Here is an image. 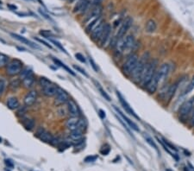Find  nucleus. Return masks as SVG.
<instances>
[{
    "mask_svg": "<svg viewBox=\"0 0 194 171\" xmlns=\"http://www.w3.org/2000/svg\"><path fill=\"white\" fill-rule=\"evenodd\" d=\"M73 67H74V69H76V70H78V71H79V73H81V74H84L85 76H86V77L88 76V75H87V74L85 73V70H83L81 67H78V66H75V65L73 66Z\"/></svg>",
    "mask_w": 194,
    "mask_h": 171,
    "instance_id": "nucleus-47",
    "label": "nucleus"
},
{
    "mask_svg": "<svg viewBox=\"0 0 194 171\" xmlns=\"http://www.w3.org/2000/svg\"><path fill=\"white\" fill-rule=\"evenodd\" d=\"M148 57L146 56V53L144 55L141 57V59H139L138 62L136 64V66L135 67V69L133 70V72L131 74L132 80H134V82L136 84H140L141 83V80H142V73L144 71L145 66L148 63Z\"/></svg>",
    "mask_w": 194,
    "mask_h": 171,
    "instance_id": "nucleus-2",
    "label": "nucleus"
},
{
    "mask_svg": "<svg viewBox=\"0 0 194 171\" xmlns=\"http://www.w3.org/2000/svg\"><path fill=\"white\" fill-rule=\"evenodd\" d=\"M61 143V141H60V139L58 138H53V140H52V142H51V144H53V145H59Z\"/></svg>",
    "mask_w": 194,
    "mask_h": 171,
    "instance_id": "nucleus-49",
    "label": "nucleus"
},
{
    "mask_svg": "<svg viewBox=\"0 0 194 171\" xmlns=\"http://www.w3.org/2000/svg\"><path fill=\"white\" fill-rule=\"evenodd\" d=\"M103 22H104V21H103V19H102V17H99V18H96V19L92 20V21H91V22H89L88 24L86 25V28H85L86 32L92 33L95 29L98 27L99 25H100Z\"/></svg>",
    "mask_w": 194,
    "mask_h": 171,
    "instance_id": "nucleus-21",
    "label": "nucleus"
},
{
    "mask_svg": "<svg viewBox=\"0 0 194 171\" xmlns=\"http://www.w3.org/2000/svg\"><path fill=\"white\" fill-rule=\"evenodd\" d=\"M34 82H35V76H34L33 73L30 74L27 77L24 78L22 80V86L25 88H31L33 87Z\"/></svg>",
    "mask_w": 194,
    "mask_h": 171,
    "instance_id": "nucleus-24",
    "label": "nucleus"
},
{
    "mask_svg": "<svg viewBox=\"0 0 194 171\" xmlns=\"http://www.w3.org/2000/svg\"><path fill=\"white\" fill-rule=\"evenodd\" d=\"M138 56L136 54H130L127 57L126 61H124V63L122 66V73L130 77L131 74L135 69V67L136 66L137 62H138Z\"/></svg>",
    "mask_w": 194,
    "mask_h": 171,
    "instance_id": "nucleus-3",
    "label": "nucleus"
},
{
    "mask_svg": "<svg viewBox=\"0 0 194 171\" xmlns=\"http://www.w3.org/2000/svg\"><path fill=\"white\" fill-rule=\"evenodd\" d=\"M102 7L100 5H98V6H95L92 8V10L91 11V12L89 13L88 17L86 18V21H92V20H94L96 18H99V17H101V15H102Z\"/></svg>",
    "mask_w": 194,
    "mask_h": 171,
    "instance_id": "nucleus-18",
    "label": "nucleus"
},
{
    "mask_svg": "<svg viewBox=\"0 0 194 171\" xmlns=\"http://www.w3.org/2000/svg\"><path fill=\"white\" fill-rule=\"evenodd\" d=\"M44 132H45V130L42 128V127H39L38 129H37V131H36V134H35V135H36V136L39 138V137H40L42 133Z\"/></svg>",
    "mask_w": 194,
    "mask_h": 171,
    "instance_id": "nucleus-50",
    "label": "nucleus"
},
{
    "mask_svg": "<svg viewBox=\"0 0 194 171\" xmlns=\"http://www.w3.org/2000/svg\"><path fill=\"white\" fill-rule=\"evenodd\" d=\"M49 41L51 42V43H54V44L55 45L56 47H57V48H58L59 50H61V51H62V52H64L65 54H67V52L66 51V50H65V49L63 48V46H62V45H61V43H60L58 42V41H55V40H53V39H49Z\"/></svg>",
    "mask_w": 194,
    "mask_h": 171,
    "instance_id": "nucleus-39",
    "label": "nucleus"
},
{
    "mask_svg": "<svg viewBox=\"0 0 194 171\" xmlns=\"http://www.w3.org/2000/svg\"><path fill=\"white\" fill-rule=\"evenodd\" d=\"M86 127H87V123H86V120H85V119H84V118H79V123H78L77 129H79V130H80V131L84 132V131L86 129Z\"/></svg>",
    "mask_w": 194,
    "mask_h": 171,
    "instance_id": "nucleus-34",
    "label": "nucleus"
},
{
    "mask_svg": "<svg viewBox=\"0 0 194 171\" xmlns=\"http://www.w3.org/2000/svg\"><path fill=\"white\" fill-rule=\"evenodd\" d=\"M82 138H83V132H82V131H80V130H79V129H75V130H73V131H71L70 138H71L72 141H75L77 145L83 144V142H82Z\"/></svg>",
    "mask_w": 194,
    "mask_h": 171,
    "instance_id": "nucleus-16",
    "label": "nucleus"
},
{
    "mask_svg": "<svg viewBox=\"0 0 194 171\" xmlns=\"http://www.w3.org/2000/svg\"><path fill=\"white\" fill-rule=\"evenodd\" d=\"M8 7H9V8H11L12 11H14V10H17V6L12 5H8Z\"/></svg>",
    "mask_w": 194,
    "mask_h": 171,
    "instance_id": "nucleus-56",
    "label": "nucleus"
},
{
    "mask_svg": "<svg viewBox=\"0 0 194 171\" xmlns=\"http://www.w3.org/2000/svg\"><path fill=\"white\" fill-rule=\"evenodd\" d=\"M79 120V117H71V118H69L66 121V127L68 130H70V132L77 129Z\"/></svg>",
    "mask_w": 194,
    "mask_h": 171,
    "instance_id": "nucleus-23",
    "label": "nucleus"
},
{
    "mask_svg": "<svg viewBox=\"0 0 194 171\" xmlns=\"http://www.w3.org/2000/svg\"><path fill=\"white\" fill-rule=\"evenodd\" d=\"M163 142H164V144H166V146L167 147V148H170V149H172V150H174V151H177V149H176L174 146H172V144H170V143H168L166 140H165V139H164V140H163Z\"/></svg>",
    "mask_w": 194,
    "mask_h": 171,
    "instance_id": "nucleus-46",
    "label": "nucleus"
},
{
    "mask_svg": "<svg viewBox=\"0 0 194 171\" xmlns=\"http://www.w3.org/2000/svg\"><path fill=\"white\" fill-rule=\"evenodd\" d=\"M21 84H22V80H20V79H14V80H12L11 82H10V85H9V87L11 90L12 91H16L17 89H18L20 87V86H21Z\"/></svg>",
    "mask_w": 194,
    "mask_h": 171,
    "instance_id": "nucleus-29",
    "label": "nucleus"
},
{
    "mask_svg": "<svg viewBox=\"0 0 194 171\" xmlns=\"http://www.w3.org/2000/svg\"><path fill=\"white\" fill-rule=\"evenodd\" d=\"M5 163L6 165L8 166V167H10V168H13V166H14L13 162L11 160H5Z\"/></svg>",
    "mask_w": 194,
    "mask_h": 171,
    "instance_id": "nucleus-54",
    "label": "nucleus"
},
{
    "mask_svg": "<svg viewBox=\"0 0 194 171\" xmlns=\"http://www.w3.org/2000/svg\"><path fill=\"white\" fill-rule=\"evenodd\" d=\"M110 150H111V148H110V146L108 145V144H105L101 150H100V153L101 154H103L104 156H106V155L109 154V152H110Z\"/></svg>",
    "mask_w": 194,
    "mask_h": 171,
    "instance_id": "nucleus-42",
    "label": "nucleus"
},
{
    "mask_svg": "<svg viewBox=\"0 0 194 171\" xmlns=\"http://www.w3.org/2000/svg\"><path fill=\"white\" fill-rule=\"evenodd\" d=\"M40 34L42 36H44V37H47V38H48L50 39L54 35H53V33L50 31V30H46V29H44V30H41L40 31Z\"/></svg>",
    "mask_w": 194,
    "mask_h": 171,
    "instance_id": "nucleus-41",
    "label": "nucleus"
},
{
    "mask_svg": "<svg viewBox=\"0 0 194 171\" xmlns=\"http://www.w3.org/2000/svg\"><path fill=\"white\" fill-rule=\"evenodd\" d=\"M69 99H70V98H69V95L67 92L61 87H59L55 96V104L56 105H64V104L68 102Z\"/></svg>",
    "mask_w": 194,
    "mask_h": 171,
    "instance_id": "nucleus-7",
    "label": "nucleus"
},
{
    "mask_svg": "<svg viewBox=\"0 0 194 171\" xmlns=\"http://www.w3.org/2000/svg\"><path fill=\"white\" fill-rule=\"evenodd\" d=\"M93 82L96 84V87H97V88H99V92H100V94H102V96L105 98V99H106V100H108V101H111V98H110V96L108 95V94H106V92L104 90V89L102 88V87L100 86V84L99 82H97L96 80H93Z\"/></svg>",
    "mask_w": 194,
    "mask_h": 171,
    "instance_id": "nucleus-33",
    "label": "nucleus"
},
{
    "mask_svg": "<svg viewBox=\"0 0 194 171\" xmlns=\"http://www.w3.org/2000/svg\"><path fill=\"white\" fill-rule=\"evenodd\" d=\"M39 12H40V13H41V14H42V16L45 17V18L48 19V20H51V18H50L49 16H48V14H47V13H46L44 11H42V9H39Z\"/></svg>",
    "mask_w": 194,
    "mask_h": 171,
    "instance_id": "nucleus-51",
    "label": "nucleus"
},
{
    "mask_svg": "<svg viewBox=\"0 0 194 171\" xmlns=\"http://www.w3.org/2000/svg\"><path fill=\"white\" fill-rule=\"evenodd\" d=\"M145 29H146V31L149 33L155 32L157 29V24H156L155 20H153V19L148 20V22H146V25H145Z\"/></svg>",
    "mask_w": 194,
    "mask_h": 171,
    "instance_id": "nucleus-27",
    "label": "nucleus"
},
{
    "mask_svg": "<svg viewBox=\"0 0 194 171\" xmlns=\"http://www.w3.org/2000/svg\"><path fill=\"white\" fill-rule=\"evenodd\" d=\"M144 138H145V140H146V142L148 143V144H149L150 146H152V147H154V149H156V150H158V148H157V145L155 144V143L154 142V140L152 139V138H150L149 135H147V134H145L144 135Z\"/></svg>",
    "mask_w": 194,
    "mask_h": 171,
    "instance_id": "nucleus-37",
    "label": "nucleus"
},
{
    "mask_svg": "<svg viewBox=\"0 0 194 171\" xmlns=\"http://www.w3.org/2000/svg\"><path fill=\"white\" fill-rule=\"evenodd\" d=\"M52 60H53V61L55 63L56 65H58L59 67H62V68H64L66 71H67V73H69V74H71L72 75H73V76H75V74H74V72H72V70L68 67L67 66H66L64 63H62L61 61H59V60H57V59H55V58H52Z\"/></svg>",
    "mask_w": 194,
    "mask_h": 171,
    "instance_id": "nucleus-31",
    "label": "nucleus"
},
{
    "mask_svg": "<svg viewBox=\"0 0 194 171\" xmlns=\"http://www.w3.org/2000/svg\"><path fill=\"white\" fill-rule=\"evenodd\" d=\"M90 3H92V5H93V7H95V6L99 5L100 3H101V0H91Z\"/></svg>",
    "mask_w": 194,
    "mask_h": 171,
    "instance_id": "nucleus-52",
    "label": "nucleus"
},
{
    "mask_svg": "<svg viewBox=\"0 0 194 171\" xmlns=\"http://www.w3.org/2000/svg\"><path fill=\"white\" fill-rule=\"evenodd\" d=\"M89 5V0H79L73 8V13H84L88 9Z\"/></svg>",
    "mask_w": 194,
    "mask_h": 171,
    "instance_id": "nucleus-13",
    "label": "nucleus"
},
{
    "mask_svg": "<svg viewBox=\"0 0 194 171\" xmlns=\"http://www.w3.org/2000/svg\"><path fill=\"white\" fill-rule=\"evenodd\" d=\"M22 70V62L18 59L11 61L6 67V74L9 76H16L20 74Z\"/></svg>",
    "mask_w": 194,
    "mask_h": 171,
    "instance_id": "nucleus-4",
    "label": "nucleus"
},
{
    "mask_svg": "<svg viewBox=\"0 0 194 171\" xmlns=\"http://www.w3.org/2000/svg\"><path fill=\"white\" fill-rule=\"evenodd\" d=\"M6 88V81L4 79H0V96L5 93Z\"/></svg>",
    "mask_w": 194,
    "mask_h": 171,
    "instance_id": "nucleus-40",
    "label": "nucleus"
},
{
    "mask_svg": "<svg viewBox=\"0 0 194 171\" xmlns=\"http://www.w3.org/2000/svg\"><path fill=\"white\" fill-rule=\"evenodd\" d=\"M7 107L11 110H16L19 108V101L16 97H10L7 99Z\"/></svg>",
    "mask_w": 194,
    "mask_h": 171,
    "instance_id": "nucleus-26",
    "label": "nucleus"
},
{
    "mask_svg": "<svg viewBox=\"0 0 194 171\" xmlns=\"http://www.w3.org/2000/svg\"><path fill=\"white\" fill-rule=\"evenodd\" d=\"M27 1H32V0H27Z\"/></svg>",
    "mask_w": 194,
    "mask_h": 171,
    "instance_id": "nucleus-59",
    "label": "nucleus"
},
{
    "mask_svg": "<svg viewBox=\"0 0 194 171\" xmlns=\"http://www.w3.org/2000/svg\"><path fill=\"white\" fill-rule=\"evenodd\" d=\"M38 83H39V85H40L42 87H45V86H47V85H48L49 83H51V81H50L48 78L41 77L40 79H39Z\"/></svg>",
    "mask_w": 194,
    "mask_h": 171,
    "instance_id": "nucleus-38",
    "label": "nucleus"
},
{
    "mask_svg": "<svg viewBox=\"0 0 194 171\" xmlns=\"http://www.w3.org/2000/svg\"><path fill=\"white\" fill-rule=\"evenodd\" d=\"M36 99H37V92L33 90L26 94V96L23 99V102L25 106H31L35 103Z\"/></svg>",
    "mask_w": 194,
    "mask_h": 171,
    "instance_id": "nucleus-14",
    "label": "nucleus"
},
{
    "mask_svg": "<svg viewBox=\"0 0 194 171\" xmlns=\"http://www.w3.org/2000/svg\"><path fill=\"white\" fill-rule=\"evenodd\" d=\"M190 125L192 127H194V110L192 112V116L190 118Z\"/></svg>",
    "mask_w": 194,
    "mask_h": 171,
    "instance_id": "nucleus-53",
    "label": "nucleus"
},
{
    "mask_svg": "<svg viewBox=\"0 0 194 171\" xmlns=\"http://www.w3.org/2000/svg\"><path fill=\"white\" fill-rule=\"evenodd\" d=\"M53 138H54V137L52 136V134L48 132H46V131L39 137V138H40L42 141H43L45 143H50V144H51V142H52V140H53Z\"/></svg>",
    "mask_w": 194,
    "mask_h": 171,
    "instance_id": "nucleus-30",
    "label": "nucleus"
},
{
    "mask_svg": "<svg viewBox=\"0 0 194 171\" xmlns=\"http://www.w3.org/2000/svg\"><path fill=\"white\" fill-rule=\"evenodd\" d=\"M42 93H43L45 96H47V97H55L57 91H58L59 87L55 84H54L53 82H51L48 85L42 87Z\"/></svg>",
    "mask_w": 194,
    "mask_h": 171,
    "instance_id": "nucleus-12",
    "label": "nucleus"
},
{
    "mask_svg": "<svg viewBox=\"0 0 194 171\" xmlns=\"http://www.w3.org/2000/svg\"><path fill=\"white\" fill-rule=\"evenodd\" d=\"M105 24V23H104V22H103L91 33V37L92 39V41H94V42H99V41L101 36H102V34L104 32Z\"/></svg>",
    "mask_w": 194,
    "mask_h": 171,
    "instance_id": "nucleus-15",
    "label": "nucleus"
},
{
    "mask_svg": "<svg viewBox=\"0 0 194 171\" xmlns=\"http://www.w3.org/2000/svg\"><path fill=\"white\" fill-rule=\"evenodd\" d=\"M132 22H133V20H132V18L130 17H127L124 19V21L122 22L121 27H120V29H118V31H117V33H116V40H118V39L122 38L123 36H125V34L127 33V31L129 29V28L131 27Z\"/></svg>",
    "mask_w": 194,
    "mask_h": 171,
    "instance_id": "nucleus-6",
    "label": "nucleus"
},
{
    "mask_svg": "<svg viewBox=\"0 0 194 171\" xmlns=\"http://www.w3.org/2000/svg\"><path fill=\"white\" fill-rule=\"evenodd\" d=\"M156 67H157V61L153 60V61H149L147 65L145 66L144 71L142 73V76L141 80V85L142 87H146L148 83L151 80V79L154 77L155 74L156 73Z\"/></svg>",
    "mask_w": 194,
    "mask_h": 171,
    "instance_id": "nucleus-1",
    "label": "nucleus"
},
{
    "mask_svg": "<svg viewBox=\"0 0 194 171\" xmlns=\"http://www.w3.org/2000/svg\"><path fill=\"white\" fill-rule=\"evenodd\" d=\"M35 39L36 40V41H38L39 43H42V44H44L45 46H47L48 48H49V49H52V46L50 44H48V43H46L45 41H43V40H42V39H39V38H36V37H35Z\"/></svg>",
    "mask_w": 194,
    "mask_h": 171,
    "instance_id": "nucleus-48",
    "label": "nucleus"
},
{
    "mask_svg": "<svg viewBox=\"0 0 194 171\" xmlns=\"http://www.w3.org/2000/svg\"><path fill=\"white\" fill-rule=\"evenodd\" d=\"M99 115L101 117V118H105V112L103 110H99Z\"/></svg>",
    "mask_w": 194,
    "mask_h": 171,
    "instance_id": "nucleus-55",
    "label": "nucleus"
},
{
    "mask_svg": "<svg viewBox=\"0 0 194 171\" xmlns=\"http://www.w3.org/2000/svg\"><path fill=\"white\" fill-rule=\"evenodd\" d=\"M166 171H172V170H171V169H166Z\"/></svg>",
    "mask_w": 194,
    "mask_h": 171,
    "instance_id": "nucleus-57",
    "label": "nucleus"
},
{
    "mask_svg": "<svg viewBox=\"0 0 194 171\" xmlns=\"http://www.w3.org/2000/svg\"><path fill=\"white\" fill-rule=\"evenodd\" d=\"M98 158L97 156H88L85 158V162H95L96 159Z\"/></svg>",
    "mask_w": 194,
    "mask_h": 171,
    "instance_id": "nucleus-43",
    "label": "nucleus"
},
{
    "mask_svg": "<svg viewBox=\"0 0 194 171\" xmlns=\"http://www.w3.org/2000/svg\"><path fill=\"white\" fill-rule=\"evenodd\" d=\"M22 125L27 131H32L35 128V120L32 118H26L22 121Z\"/></svg>",
    "mask_w": 194,
    "mask_h": 171,
    "instance_id": "nucleus-28",
    "label": "nucleus"
},
{
    "mask_svg": "<svg viewBox=\"0 0 194 171\" xmlns=\"http://www.w3.org/2000/svg\"><path fill=\"white\" fill-rule=\"evenodd\" d=\"M89 61H90V63H91V65H92V67L94 69V71L99 72V67H98L97 64L95 63V61H93V59H92V57H89Z\"/></svg>",
    "mask_w": 194,
    "mask_h": 171,
    "instance_id": "nucleus-44",
    "label": "nucleus"
},
{
    "mask_svg": "<svg viewBox=\"0 0 194 171\" xmlns=\"http://www.w3.org/2000/svg\"><path fill=\"white\" fill-rule=\"evenodd\" d=\"M11 36L13 37V38L17 39V41H19V42H21L22 43H24V44L28 45L29 47H31V48H33V49H40V47H39L38 45L35 44L34 43H32L31 41H29L28 40L27 38H25V37H23L22 36H20V35H17L16 33H11Z\"/></svg>",
    "mask_w": 194,
    "mask_h": 171,
    "instance_id": "nucleus-17",
    "label": "nucleus"
},
{
    "mask_svg": "<svg viewBox=\"0 0 194 171\" xmlns=\"http://www.w3.org/2000/svg\"><path fill=\"white\" fill-rule=\"evenodd\" d=\"M111 26L110 23H105V28H104V32L102 34V36L99 41V44L101 47H104L105 45L107 43V42L110 40V36H111Z\"/></svg>",
    "mask_w": 194,
    "mask_h": 171,
    "instance_id": "nucleus-11",
    "label": "nucleus"
},
{
    "mask_svg": "<svg viewBox=\"0 0 194 171\" xmlns=\"http://www.w3.org/2000/svg\"><path fill=\"white\" fill-rule=\"evenodd\" d=\"M194 110V97L189 99L188 100L185 101L182 105H180L179 114L181 118H186L190 115V113Z\"/></svg>",
    "mask_w": 194,
    "mask_h": 171,
    "instance_id": "nucleus-5",
    "label": "nucleus"
},
{
    "mask_svg": "<svg viewBox=\"0 0 194 171\" xmlns=\"http://www.w3.org/2000/svg\"><path fill=\"white\" fill-rule=\"evenodd\" d=\"M135 45V40L132 35H129L125 36V42H124V52L132 50L134 46Z\"/></svg>",
    "mask_w": 194,
    "mask_h": 171,
    "instance_id": "nucleus-22",
    "label": "nucleus"
},
{
    "mask_svg": "<svg viewBox=\"0 0 194 171\" xmlns=\"http://www.w3.org/2000/svg\"><path fill=\"white\" fill-rule=\"evenodd\" d=\"M0 5H2V1H0Z\"/></svg>",
    "mask_w": 194,
    "mask_h": 171,
    "instance_id": "nucleus-58",
    "label": "nucleus"
},
{
    "mask_svg": "<svg viewBox=\"0 0 194 171\" xmlns=\"http://www.w3.org/2000/svg\"><path fill=\"white\" fill-rule=\"evenodd\" d=\"M9 56H7L5 54H0V68H3L5 67H7L9 61Z\"/></svg>",
    "mask_w": 194,
    "mask_h": 171,
    "instance_id": "nucleus-32",
    "label": "nucleus"
},
{
    "mask_svg": "<svg viewBox=\"0 0 194 171\" xmlns=\"http://www.w3.org/2000/svg\"><path fill=\"white\" fill-rule=\"evenodd\" d=\"M159 83H160V77H159V74H158V73L156 71L155 75H154V77L151 79V80L148 83V85L145 87L146 90H147V92L149 94H155L157 88H158Z\"/></svg>",
    "mask_w": 194,
    "mask_h": 171,
    "instance_id": "nucleus-8",
    "label": "nucleus"
},
{
    "mask_svg": "<svg viewBox=\"0 0 194 171\" xmlns=\"http://www.w3.org/2000/svg\"><path fill=\"white\" fill-rule=\"evenodd\" d=\"M32 70L31 69H29L28 67H26V68H24V69H22V72H21V74H20V80H22L25 77H27L28 75H29L30 74H32Z\"/></svg>",
    "mask_w": 194,
    "mask_h": 171,
    "instance_id": "nucleus-35",
    "label": "nucleus"
},
{
    "mask_svg": "<svg viewBox=\"0 0 194 171\" xmlns=\"http://www.w3.org/2000/svg\"><path fill=\"white\" fill-rule=\"evenodd\" d=\"M67 112L71 117H79L80 114V111L78 106L77 103L73 100V99H69L68 102L67 103Z\"/></svg>",
    "mask_w": 194,
    "mask_h": 171,
    "instance_id": "nucleus-10",
    "label": "nucleus"
},
{
    "mask_svg": "<svg viewBox=\"0 0 194 171\" xmlns=\"http://www.w3.org/2000/svg\"><path fill=\"white\" fill-rule=\"evenodd\" d=\"M169 70H170V66L167 63H164L161 65L160 69L157 71L158 74H159V77H160V83L166 79V76L168 75Z\"/></svg>",
    "mask_w": 194,
    "mask_h": 171,
    "instance_id": "nucleus-20",
    "label": "nucleus"
},
{
    "mask_svg": "<svg viewBox=\"0 0 194 171\" xmlns=\"http://www.w3.org/2000/svg\"><path fill=\"white\" fill-rule=\"evenodd\" d=\"M114 108H115V110L116 111V112L120 115V116L122 117V118L124 119V122H126L127 123V125H129V126L130 127L132 130H134V131H135V132H140V129L138 128V126H137V125L135 124V123H134L132 120H130L128 117H126L123 113H122V111H121L119 110L118 108H116V106H114Z\"/></svg>",
    "mask_w": 194,
    "mask_h": 171,
    "instance_id": "nucleus-19",
    "label": "nucleus"
},
{
    "mask_svg": "<svg viewBox=\"0 0 194 171\" xmlns=\"http://www.w3.org/2000/svg\"><path fill=\"white\" fill-rule=\"evenodd\" d=\"M193 89H194V76L192 77V79L191 80L190 83L187 85L186 88L185 92H184V95H185V94H189V93H191Z\"/></svg>",
    "mask_w": 194,
    "mask_h": 171,
    "instance_id": "nucleus-36",
    "label": "nucleus"
},
{
    "mask_svg": "<svg viewBox=\"0 0 194 171\" xmlns=\"http://www.w3.org/2000/svg\"><path fill=\"white\" fill-rule=\"evenodd\" d=\"M178 85H179V82L174 83V84L171 85V86L168 87V89H167V92H166V98H165V99H167L168 102L171 101V99H172L173 95L176 93V90H177L178 88Z\"/></svg>",
    "mask_w": 194,
    "mask_h": 171,
    "instance_id": "nucleus-25",
    "label": "nucleus"
},
{
    "mask_svg": "<svg viewBox=\"0 0 194 171\" xmlns=\"http://www.w3.org/2000/svg\"><path fill=\"white\" fill-rule=\"evenodd\" d=\"M116 96H117V98L119 99V101H120V103H121V105H122V107H123V109L125 110V111H126L127 113H129V115H131V116L135 117V118L139 119V117L137 116V114L135 112V111L132 109V107L129 105V104L126 101V99L123 98V96H122V94H120L118 91H116Z\"/></svg>",
    "mask_w": 194,
    "mask_h": 171,
    "instance_id": "nucleus-9",
    "label": "nucleus"
},
{
    "mask_svg": "<svg viewBox=\"0 0 194 171\" xmlns=\"http://www.w3.org/2000/svg\"><path fill=\"white\" fill-rule=\"evenodd\" d=\"M75 57L77 58L78 60L79 61H81V62H85V57H84L83 55H81L80 53H77V54H75Z\"/></svg>",
    "mask_w": 194,
    "mask_h": 171,
    "instance_id": "nucleus-45",
    "label": "nucleus"
}]
</instances>
